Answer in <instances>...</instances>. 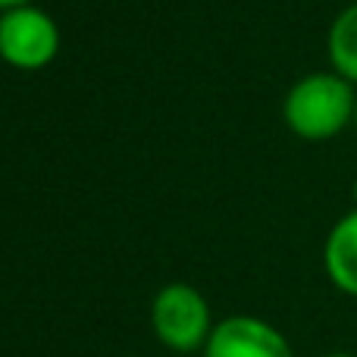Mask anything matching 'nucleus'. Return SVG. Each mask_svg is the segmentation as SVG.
I'll return each mask as SVG.
<instances>
[{
    "mask_svg": "<svg viewBox=\"0 0 357 357\" xmlns=\"http://www.w3.org/2000/svg\"><path fill=\"white\" fill-rule=\"evenodd\" d=\"M25 3H35V0H0V13H3V10H16V6H25Z\"/></svg>",
    "mask_w": 357,
    "mask_h": 357,
    "instance_id": "7",
    "label": "nucleus"
},
{
    "mask_svg": "<svg viewBox=\"0 0 357 357\" xmlns=\"http://www.w3.org/2000/svg\"><path fill=\"white\" fill-rule=\"evenodd\" d=\"M326 54L333 73L345 75L351 85H357V0L333 19L326 35Z\"/></svg>",
    "mask_w": 357,
    "mask_h": 357,
    "instance_id": "6",
    "label": "nucleus"
},
{
    "mask_svg": "<svg viewBox=\"0 0 357 357\" xmlns=\"http://www.w3.org/2000/svg\"><path fill=\"white\" fill-rule=\"evenodd\" d=\"M357 85L339 73H307L289 88L282 119L291 135L304 142H329L342 135L354 119Z\"/></svg>",
    "mask_w": 357,
    "mask_h": 357,
    "instance_id": "1",
    "label": "nucleus"
},
{
    "mask_svg": "<svg viewBox=\"0 0 357 357\" xmlns=\"http://www.w3.org/2000/svg\"><path fill=\"white\" fill-rule=\"evenodd\" d=\"M323 357H354V354H348V351H333V354H323Z\"/></svg>",
    "mask_w": 357,
    "mask_h": 357,
    "instance_id": "8",
    "label": "nucleus"
},
{
    "mask_svg": "<svg viewBox=\"0 0 357 357\" xmlns=\"http://www.w3.org/2000/svg\"><path fill=\"white\" fill-rule=\"evenodd\" d=\"M351 197H354V207H357V178H354V188H351Z\"/></svg>",
    "mask_w": 357,
    "mask_h": 357,
    "instance_id": "9",
    "label": "nucleus"
},
{
    "mask_svg": "<svg viewBox=\"0 0 357 357\" xmlns=\"http://www.w3.org/2000/svg\"><path fill=\"white\" fill-rule=\"evenodd\" d=\"M151 326L160 345L173 348V351H197L207 345L210 333H213V320H210V304L195 285L169 282L154 295L151 304Z\"/></svg>",
    "mask_w": 357,
    "mask_h": 357,
    "instance_id": "2",
    "label": "nucleus"
},
{
    "mask_svg": "<svg viewBox=\"0 0 357 357\" xmlns=\"http://www.w3.org/2000/svg\"><path fill=\"white\" fill-rule=\"evenodd\" d=\"M351 129L357 132V104H354V119H351Z\"/></svg>",
    "mask_w": 357,
    "mask_h": 357,
    "instance_id": "10",
    "label": "nucleus"
},
{
    "mask_svg": "<svg viewBox=\"0 0 357 357\" xmlns=\"http://www.w3.org/2000/svg\"><path fill=\"white\" fill-rule=\"evenodd\" d=\"M323 266L335 289L357 298V207L329 229L323 245Z\"/></svg>",
    "mask_w": 357,
    "mask_h": 357,
    "instance_id": "5",
    "label": "nucleus"
},
{
    "mask_svg": "<svg viewBox=\"0 0 357 357\" xmlns=\"http://www.w3.org/2000/svg\"><path fill=\"white\" fill-rule=\"evenodd\" d=\"M204 357H295L289 339L257 317H226L213 326Z\"/></svg>",
    "mask_w": 357,
    "mask_h": 357,
    "instance_id": "4",
    "label": "nucleus"
},
{
    "mask_svg": "<svg viewBox=\"0 0 357 357\" xmlns=\"http://www.w3.org/2000/svg\"><path fill=\"white\" fill-rule=\"evenodd\" d=\"M60 54V29L41 6L25 3L0 13V60L19 73H38Z\"/></svg>",
    "mask_w": 357,
    "mask_h": 357,
    "instance_id": "3",
    "label": "nucleus"
}]
</instances>
